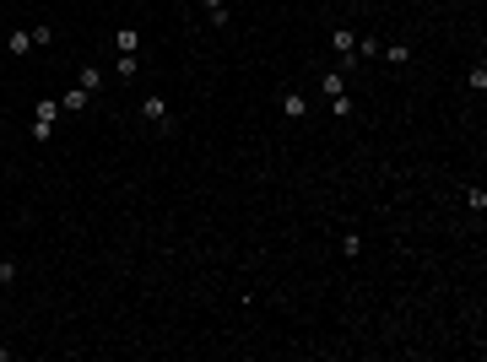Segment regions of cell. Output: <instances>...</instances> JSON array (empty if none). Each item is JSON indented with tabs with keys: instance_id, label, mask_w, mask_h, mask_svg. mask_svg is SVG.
Returning a JSON list of instances; mask_svg holds the SVG:
<instances>
[{
	"instance_id": "1",
	"label": "cell",
	"mask_w": 487,
	"mask_h": 362,
	"mask_svg": "<svg viewBox=\"0 0 487 362\" xmlns=\"http://www.w3.org/2000/svg\"><path fill=\"white\" fill-rule=\"evenodd\" d=\"M55 119H60V98H38V103H33V141H38V146L55 136Z\"/></svg>"
},
{
	"instance_id": "2",
	"label": "cell",
	"mask_w": 487,
	"mask_h": 362,
	"mask_svg": "<svg viewBox=\"0 0 487 362\" xmlns=\"http://www.w3.org/2000/svg\"><path fill=\"white\" fill-rule=\"evenodd\" d=\"M141 119L157 124V130H173V114H168V98H157V92H147L141 98Z\"/></svg>"
},
{
	"instance_id": "3",
	"label": "cell",
	"mask_w": 487,
	"mask_h": 362,
	"mask_svg": "<svg viewBox=\"0 0 487 362\" xmlns=\"http://www.w3.org/2000/svg\"><path fill=\"white\" fill-rule=\"evenodd\" d=\"M331 49H336V60L347 65V71H352V65H357V33L336 28V33H331Z\"/></svg>"
},
{
	"instance_id": "4",
	"label": "cell",
	"mask_w": 487,
	"mask_h": 362,
	"mask_svg": "<svg viewBox=\"0 0 487 362\" xmlns=\"http://www.w3.org/2000/svg\"><path fill=\"white\" fill-rule=\"evenodd\" d=\"M6 54H16V60L33 54V33L28 28H11V33H6Z\"/></svg>"
},
{
	"instance_id": "5",
	"label": "cell",
	"mask_w": 487,
	"mask_h": 362,
	"mask_svg": "<svg viewBox=\"0 0 487 362\" xmlns=\"http://www.w3.org/2000/svg\"><path fill=\"white\" fill-rule=\"evenodd\" d=\"M87 98H92L87 87H71V92L60 98V114H81V108H87Z\"/></svg>"
},
{
	"instance_id": "6",
	"label": "cell",
	"mask_w": 487,
	"mask_h": 362,
	"mask_svg": "<svg viewBox=\"0 0 487 362\" xmlns=\"http://www.w3.org/2000/svg\"><path fill=\"white\" fill-rule=\"evenodd\" d=\"M114 49H120V54H136V49H141V33L136 28H120V33H114Z\"/></svg>"
},
{
	"instance_id": "7",
	"label": "cell",
	"mask_w": 487,
	"mask_h": 362,
	"mask_svg": "<svg viewBox=\"0 0 487 362\" xmlns=\"http://www.w3.org/2000/svg\"><path fill=\"white\" fill-rule=\"evenodd\" d=\"M320 92H325V98H341V92H347V76H341V71H325L320 76Z\"/></svg>"
},
{
	"instance_id": "8",
	"label": "cell",
	"mask_w": 487,
	"mask_h": 362,
	"mask_svg": "<svg viewBox=\"0 0 487 362\" xmlns=\"http://www.w3.org/2000/svg\"><path fill=\"white\" fill-rule=\"evenodd\" d=\"M379 54H384L390 65H406V60H411V44H384Z\"/></svg>"
},
{
	"instance_id": "9",
	"label": "cell",
	"mask_w": 487,
	"mask_h": 362,
	"mask_svg": "<svg viewBox=\"0 0 487 362\" xmlns=\"http://www.w3.org/2000/svg\"><path fill=\"white\" fill-rule=\"evenodd\" d=\"M282 114H287V119H304V92H287V98H282Z\"/></svg>"
},
{
	"instance_id": "10",
	"label": "cell",
	"mask_w": 487,
	"mask_h": 362,
	"mask_svg": "<svg viewBox=\"0 0 487 362\" xmlns=\"http://www.w3.org/2000/svg\"><path fill=\"white\" fill-rule=\"evenodd\" d=\"M200 6H206V16H212L217 28H222V22H228V0H200Z\"/></svg>"
},
{
	"instance_id": "11",
	"label": "cell",
	"mask_w": 487,
	"mask_h": 362,
	"mask_svg": "<svg viewBox=\"0 0 487 362\" xmlns=\"http://www.w3.org/2000/svg\"><path fill=\"white\" fill-rule=\"evenodd\" d=\"M33 49H38V44H55V28H49V22H33Z\"/></svg>"
},
{
	"instance_id": "12",
	"label": "cell",
	"mask_w": 487,
	"mask_h": 362,
	"mask_svg": "<svg viewBox=\"0 0 487 362\" xmlns=\"http://www.w3.org/2000/svg\"><path fill=\"white\" fill-rule=\"evenodd\" d=\"M466 206L482 216V211H487V189H476V184H471V189H466Z\"/></svg>"
},
{
	"instance_id": "13",
	"label": "cell",
	"mask_w": 487,
	"mask_h": 362,
	"mask_svg": "<svg viewBox=\"0 0 487 362\" xmlns=\"http://www.w3.org/2000/svg\"><path fill=\"white\" fill-rule=\"evenodd\" d=\"M379 49H384L379 38H357V60H374V54H379Z\"/></svg>"
},
{
	"instance_id": "14",
	"label": "cell",
	"mask_w": 487,
	"mask_h": 362,
	"mask_svg": "<svg viewBox=\"0 0 487 362\" xmlns=\"http://www.w3.org/2000/svg\"><path fill=\"white\" fill-rule=\"evenodd\" d=\"M331 114H336V119H352V98H347V92H341V98H331Z\"/></svg>"
},
{
	"instance_id": "15",
	"label": "cell",
	"mask_w": 487,
	"mask_h": 362,
	"mask_svg": "<svg viewBox=\"0 0 487 362\" xmlns=\"http://www.w3.org/2000/svg\"><path fill=\"white\" fill-rule=\"evenodd\" d=\"M76 87H87V92H98V87H103V71H92V65H87V71H81V81H76Z\"/></svg>"
},
{
	"instance_id": "16",
	"label": "cell",
	"mask_w": 487,
	"mask_h": 362,
	"mask_svg": "<svg viewBox=\"0 0 487 362\" xmlns=\"http://www.w3.org/2000/svg\"><path fill=\"white\" fill-rule=\"evenodd\" d=\"M114 71H120V76H125V81H130V76H136V71H141V60H136V54H120V65H114Z\"/></svg>"
},
{
	"instance_id": "17",
	"label": "cell",
	"mask_w": 487,
	"mask_h": 362,
	"mask_svg": "<svg viewBox=\"0 0 487 362\" xmlns=\"http://www.w3.org/2000/svg\"><path fill=\"white\" fill-rule=\"evenodd\" d=\"M11 281H16V265H11V259H0V287H11Z\"/></svg>"
},
{
	"instance_id": "18",
	"label": "cell",
	"mask_w": 487,
	"mask_h": 362,
	"mask_svg": "<svg viewBox=\"0 0 487 362\" xmlns=\"http://www.w3.org/2000/svg\"><path fill=\"white\" fill-rule=\"evenodd\" d=\"M6 357H11V351H6V346H0V362H6Z\"/></svg>"
},
{
	"instance_id": "19",
	"label": "cell",
	"mask_w": 487,
	"mask_h": 362,
	"mask_svg": "<svg viewBox=\"0 0 487 362\" xmlns=\"http://www.w3.org/2000/svg\"><path fill=\"white\" fill-rule=\"evenodd\" d=\"M0 108H6V98H0Z\"/></svg>"
}]
</instances>
